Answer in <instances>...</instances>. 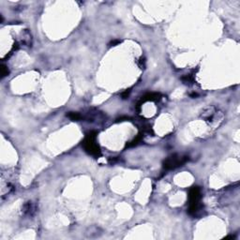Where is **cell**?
<instances>
[{
    "label": "cell",
    "mask_w": 240,
    "mask_h": 240,
    "mask_svg": "<svg viewBox=\"0 0 240 240\" xmlns=\"http://www.w3.org/2000/svg\"><path fill=\"white\" fill-rule=\"evenodd\" d=\"M119 43H120V40H113L112 42L110 43V45H111V46H116V45H117V44H119Z\"/></svg>",
    "instance_id": "8fae6325"
},
{
    "label": "cell",
    "mask_w": 240,
    "mask_h": 240,
    "mask_svg": "<svg viewBox=\"0 0 240 240\" xmlns=\"http://www.w3.org/2000/svg\"><path fill=\"white\" fill-rule=\"evenodd\" d=\"M188 160L189 158L186 156H179L176 154L172 155L163 161V167L166 170H173L177 167L183 166Z\"/></svg>",
    "instance_id": "3957f363"
},
{
    "label": "cell",
    "mask_w": 240,
    "mask_h": 240,
    "mask_svg": "<svg viewBox=\"0 0 240 240\" xmlns=\"http://www.w3.org/2000/svg\"><path fill=\"white\" fill-rule=\"evenodd\" d=\"M161 98V95L160 93H147L145 96H143L141 100L137 103L138 106H141L146 101H157L160 100Z\"/></svg>",
    "instance_id": "277c9868"
},
{
    "label": "cell",
    "mask_w": 240,
    "mask_h": 240,
    "mask_svg": "<svg viewBox=\"0 0 240 240\" xmlns=\"http://www.w3.org/2000/svg\"><path fill=\"white\" fill-rule=\"evenodd\" d=\"M201 190L199 187H192L189 191V209L188 212L190 215L195 216L200 211L201 206Z\"/></svg>",
    "instance_id": "6da1fadb"
},
{
    "label": "cell",
    "mask_w": 240,
    "mask_h": 240,
    "mask_svg": "<svg viewBox=\"0 0 240 240\" xmlns=\"http://www.w3.org/2000/svg\"><path fill=\"white\" fill-rule=\"evenodd\" d=\"M96 138H97V132L90 131L86 135L85 140L83 141V146L88 154L95 156V157H100L101 155V151L100 146L96 143Z\"/></svg>",
    "instance_id": "7a4b0ae2"
},
{
    "label": "cell",
    "mask_w": 240,
    "mask_h": 240,
    "mask_svg": "<svg viewBox=\"0 0 240 240\" xmlns=\"http://www.w3.org/2000/svg\"><path fill=\"white\" fill-rule=\"evenodd\" d=\"M142 140H143V134H138L137 136H136V138H134V139L131 141V142H130V143H127V147H132V146H137L138 143H139L140 142H142Z\"/></svg>",
    "instance_id": "5b68a950"
},
{
    "label": "cell",
    "mask_w": 240,
    "mask_h": 240,
    "mask_svg": "<svg viewBox=\"0 0 240 240\" xmlns=\"http://www.w3.org/2000/svg\"><path fill=\"white\" fill-rule=\"evenodd\" d=\"M130 89H127L125 92L122 93V99H128L129 98V96H130Z\"/></svg>",
    "instance_id": "30bf717a"
},
{
    "label": "cell",
    "mask_w": 240,
    "mask_h": 240,
    "mask_svg": "<svg viewBox=\"0 0 240 240\" xmlns=\"http://www.w3.org/2000/svg\"><path fill=\"white\" fill-rule=\"evenodd\" d=\"M181 80L184 83H186V85H191V83H194V75L193 74H186L181 78Z\"/></svg>",
    "instance_id": "8992f818"
},
{
    "label": "cell",
    "mask_w": 240,
    "mask_h": 240,
    "mask_svg": "<svg viewBox=\"0 0 240 240\" xmlns=\"http://www.w3.org/2000/svg\"><path fill=\"white\" fill-rule=\"evenodd\" d=\"M137 64H138V66H139V67H140L141 69H145V68H146V60H145V58H143V57H141V58L137 61Z\"/></svg>",
    "instance_id": "9c48e42d"
},
{
    "label": "cell",
    "mask_w": 240,
    "mask_h": 240,
    "mask_svg": "<svg viewBox=\"0 0 240 240\" xmlns=\"http://www.w3.org/2000/svg\"><path fill=\"white\" fill-rule=\"evenodd\" d=\"M67 116L71 119L72 121H78V120L82 119V116L79 113H75V112H70L67 113Z\"/></svg>",
    "instance_id": "52a82bcc"
},
{
    "label": "cell",
    "mask_w": 240,
    "mask_h": 240,
    "mask_svg": "<svg viewBox=\"0 0 240 240\" xmlns=\"http://www.w3.org/2000/svg\"><path fill=\"white\" fill-rule=\"evenodd\" d=\"M9 74V70L8 68L6 67L5 65H2L1 66V77L4 78L5 76H7Z\"/></svg>",
    "instance_id": "ba28073f"
}]
</instances>
